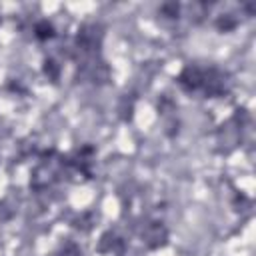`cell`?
<instances>
[{
    "label": "cell",
    "instance_id": "1",
    "mask_svg": "<svg viewBox=\"0 0 256 256\" xmlns=\"http://www.w3.org/2000/svg\"><path fill=\"white\" fill-rule=\"evenodd\" d=\"M36 36H38L40 40L52 38V36H54V28H52V24H48V22H40V24L36 26Z\"/></svg>",
    "mask_w": 256,
    "mask_h": 256
}]
</instances>
